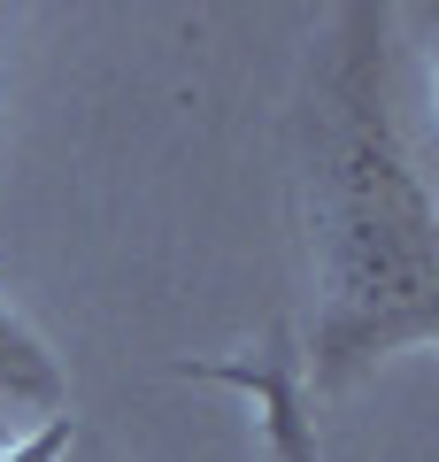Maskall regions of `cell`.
Listing matches in <instances>:
<instances>
[{
    "mask_svg": "<svg viewBox=\"0 0 439 462\" xmlns=\"http://www.w3.org/2000/svg\"><path fill=\"white\" fill-rule=\"evenodd\" d=\"M293 239H301V385H355L439 339V200L416 124L401 16L332 8L293 93Z\"/></svg>",
    "mask_w": 439,
    "mask_h": 462,
    "instance_id": "6da1fadb",
    "label": "cell"
},
{
    "mask_svg": "<svg viewBox=\"0 0 439 462\" xmlns=\"http://www.w3.org/2000/svg\"><path fill=\"white\" fill-rule=\"evenodd\" d=\"M0 409L8 424H47V416H70V378H62V355L39 339V324L0 300Z\"/></svg>",
    "mask_w": 439,
    "mask_h": 462,
    "instance_id": "7a4b0ae2",
    "label": "cell"
},
{
    "mask_svg": "<svg viewBox=\"0 0 439 462\" xmlns=\"http://www.w3.org/2000/svg\"><path fill=\"white\" fill-rule=\"evenodd\" d=\"M70 439H78V424H70V416H47V424L16 431V439L0 447V462H62V455H70Z\"/></svg>",
    "mask_w": 439,
    "mask_h": 462,
    "instance_id": "3957f363",
    "label": "cell"
},
{
    "mask_svg": "<svg viewBox=\"0 0 439 462\" xmlns=\"http://www.w3.org/2000/svg\"><path fill=\"white\" fill-rule=\"evenodd\" d=\"M16 431H32V424H8V416H0V447H8V439H16Z\"/></svg>",
    "mask_w": 439,
    "mask_h": 462,
    "instance_id": "277c9868",
    "label": "cell"
}]
</instances>
